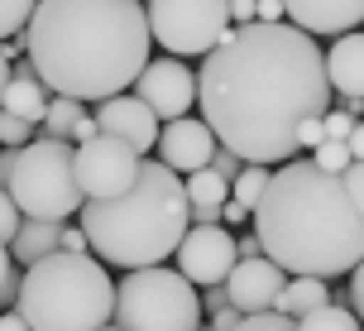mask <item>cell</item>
<instances>
[{
	"label": "cell",
	"mask_w": 364,
	"mask_h": 331,
	"mask_svg": "<svg viewBox=\"0 0 364 331\" xmlns=\"http://www.w3.org/2000/svg\"><path fill=\"white\" fill-rule=\"evenodd\" d=\"M197 106L240 164H288L297 125L331 110L326 53L297 24H240L201 63Z\"/></svg>",
	"instance_id": "1"
},
{
	"label": "cell",
	"mask_w": 364,
	"mask_h": 331,
	"mask_svg": "<svg viewBox=\"0 0 364 331\" xmlns=\"http://www.w3.org/2000/svg\"><path fill=\"white\" fill-rule=\"evenodd\" d=\"M24 48L53 96L110 101L149 68V10L144 0H38Z\"/></svg>",
	"instance_id": "2"
},
{
	"label": "cell",
	"mask_w": 364,
	"mask_h": 331,
	"mask_svg": "<svg viewBox=\"0 0 364 331\" xmlns=\"http://www.w3.org/2000/svg\"><path fill=\"white\" fill-rule=\"evenodd\" d=\"M255 236L288 278H341L364 259V216L346 178L288 159L255 206Z\"/></svg>",
	"instance_id": "3"
},
{
	"label": "cell",
	"mask_w": 364,
	"mask_h": 331,
	"mask_svg": "<svg viewBox=\"0 0 364 331\" xmlns=\"http://www.w3.org/2000/svg\"><path fill=\"white\" fill-rule=\"evenodd\" d=\"M77 216H82L91 255L101 264L125 269V274L164 264L168 255H178L182 236L192 231V202H187L182 173H173L159 159H144V168H139V178L125 197L82 202Z\"/></svg>",
	"instance_id": "4"
},
{
	"label": "cell",
	"mask_w": 364,
	"mask_h": 331,
	"mask_svg": "<svg viewBox=\"0 0 364 331\" xmlns=\"http://www.w3.org/2000/svg\"><path fill=\"white\" fill-rule=\"evenodd\" d=\"M15 312L29 331H101L115 322V283L96 255H53L24 269Z\"/></svg>",
	"instance_id": "5"
},
{
	"label": "cell",
	"mask_w": 364,
	"mask_h": 331,
	"mask_svg": "<svg viewBox=\"0 0 364 331\" xmlns=\"http://www.w3.org/2000/svg\"><path fill=\"white\" fill-rule=\"evenodd\" d=\"M5 192L15 197L19 216L68 226V216H77L87 202L77 187L73 145L68 140H29L24 149H15V164L5 173Z\"/></svg>",
	"instance_id": "6"
},
{
	"label": "cell",
	"mask_w": 364,
	"mask_h": 331,
	"mask_svg": "<svg viewBox=\"0 0 364 331\" xmlns=\"http://www.w3.org/2000/svg\"><path fill=\"white\" fill-rule=\"evenodd\" d=\"M115 327L125 331H201V293L178 269L149 264L115 283Z\"/></svg>",
	"instance_id": "7"
},
{
	"label": "cell",
	"mask_w": 364,
	"mask_h": 331,
	"mask_svg": "<svg viewBox=\"0 0 364 331\" xmlns=\"http://www.w3.org/2000/svg\"><path fill=\"white\" fill-rule=\"evenodd\" d=\"M149 34L168 58H206L230 38V0H149Z\"/></svg>",
	"instance_id": "8"
},
{
	"label": "cell",
	"mask_w": 364,
	"mask_h": 331,
	"mask_svg": "<svg viewBox=\"0 0 364 331\" xmlns=\"http://www.w3.org/2000/svg\"><path fill=\"white\" fill-rule=\"evenodd\" d=\"M73 164H77V187L87 202H110V197H125L139 168H144V154H134L125 140L115 135H96L87 145L73 149Z\"/></svg>",
	"instance_id": "9"
},
{
	"label": "cell",
	"mask_w": 364,
	"mask_h": 331,
	"mask_svg": "<svg viewBox=\"0 0 364 331\" xmlns=\"http://www.w3.org/2000/svg\"><path fill=\"white\" fill-rule=\"evenodd\" d=\"M178 274L197 288H216L230 278V269L240 264V245L225 226H192L178 245Z\"/></svg>",
	"instance_id": "10"
},
{
	"label": "cell",
	"mask_w": 364,
	"mask_h": 331,
	"mask_svg": "<svg viewBox=\"0 0 364 331\" xmlns=\"http://www.w3.org/2000/svg\"><path fill=\"white\" fill-rule=\"evenodd\" d=\"M134 96L159 120H182L187 110L197 106V73L182 58H149V68L134 82Z\"/></svg>",
	"instance_id": "11"
},
{
	"label": "cell",
	"mask_w": 364,
	"mask_h": 331,
	"mask_svg": "<svg viewBox=\"0 0 364 331\" xmlns=\"http://www.w3.org/2000/svg\"><path fill=\"white\" fill-rule=\"evenodd\" d=\"M288 288V274L273 264L269 255H245L225 278V303L235 308L240 317H259L278 308V293Z\"/></svg>",
	"instance_id": "12"
},
{
	"label": "cell",
	"mask_w": 364,
	"mask_h": 331,
	"mask_svg": "<svg viewBox=\"0 0 364 331\" xmlns=\"http://www.w3.org/2000/svg\"><path fill=\"white\" fill-rule=\"evenodd\" d=\"M159 164H168L173 173H197V168H211V154H216V135L206 120H192V115H182V120H164L159 130Z\"/></svg>",
	"instance_id": "13"
},
{
	"label": "cell",
	"mask_w": 364,
	"mask_h": 331,
	"mask_svg": "<svg viewBox=\"0 0 364 331\" xmlns=\"http://www.w3.org/2000/svg\"><path fill=\"white\" fill-rule=\"evenodd\" d=\"M96 125H101V135L125 140L134 154H149V149L159 145L164 120H159V115H154V110H149L134 92H120V96H110V101L96 106Z\"/></svg>",
	"instance_id": "14"
},
{
	"label": "cell",
	"mask_w": 364,
	"mask_h": 331,
	"mask_svg": "<svg viewBox=\"0 0 364 331\" xmlns=\"http://www.w3.org/2000/svg\"><path fill=\"white\" fill-rule=\"evenodd\" d=\"M283 10L311 38H341L355 24H364V0H283Z\"/></svg>",
	"instance_id": "15"
},
{
	"label": "cell",
	"mask_w": 364,
	"mask_h": 331,
	"mask_svg": "<svg viewBox=\"0 0 364 331\" xmlns=\"http://www.w3.org/2000/svg\"><path fill=\"white\" fill-rule=\"evenodd\" d=\"M326 77L346 101H364V29H350L326 48Z\"/></svg>",
	"instance_id": "16"
},
{
	"label": "cell",
	"mask_w": 364,
	"mask_h": 331,
	"mask_svg": "<svg viewBox=\"0 0 364 331\" xmlns=\"http://www.w3.org/2000/svg\"><path fill=\"white\" fill-rule=\"evenodd\" d=\"M48 101H53V92L38 82L34 63L10 68V87H5V106H0V110H10V115H19V120H29V125H43Z\"/></svg>",
	"instance_id": "17"
},
{
	"label": "cell",
	"mask_w": 364,
	"mask_h": 331,
	"mask_svg": "<svg viewBox=\"0 0 364 331\" xmlns=\"http://www.w3.org/2000/svg\"><path fill=\"white\" fill-rule=\"evenodd\" d=\"M53 250H63V226H53V221H29V226H19V236L10 240V259H19L24 269H29L34 259L53 255Z\"/></svg>",
	"instance_id": "18"
},
{
	"label": "cell",
	"mask_w": 364,
	"mask_h": 331,
	"mask_svg": "<svg viewBox=\"0 0 364 331\" xmlns=\"http://www.w3.org/2000/svg\"><path fill=\"white\" fill-rule=\"evenodd\" d=\"M331 303V288H326V278H288V288L278 293V308L273 312H283V317H307L316 312V308H326Z\"/></svg>",
	"instance_id": "19"
},
{
	"label": "cell",
	"mask_w": 364,
	"mask_h": 331,
	"mask_svg": "<svg viewBox=\"0 0 364 331\" xmlns=\"http://www.w3.org/2000/svg\"><path fill=\"white\" fill-rule=\"evenodd\" d=\"M182 187H187V202H192V206H225V202H230V178H220L216 168H197V173H187Z\"/></svg>",
	"instance_id": "20"
},
{
	"label": "cell",
	"mask_w": 364,
	"mask_h": 331,
	"mask_svg": "<svg viewBox=\"0 0 364 331\" xmlns=\"http://www.w3.org/2000/svg\"><path fill=\"white\" fill-rule=\"evenodd\" d=\"M82 115H87L82 101H73V96H53V101H48V115H43V140H73V130H77Z\"/></svg>",
	"instance_id": "21"
},
{
	"label": "cell",
	"mask_w": 364,
	"mask_h": 331,
	"mask_svg": "<svg viewBox=\"0 0 364 331\" xmlns=\"http://www.w3.org/2000/svg\"><path fill=\"white\" fill-rule=\"evenodd\" d=\"M269 178H273V173L264 164H245L235 178H230V202H240V206H250V211H255L259 197H264V187H269Z\"/></svg>",
	"instance_id": "22"
},
{
	"label": "cell",
	"mask_w": 364,
	"mask_h": 331,
	"mask_svg": "<svg viewBox=\"0 0 364 331\" xmlns=\"http://www.w3.org/2000/svg\"><path fill=\"white\" fill-rule=\"evenodd\" d=\"M297 331H360V317L346 312V308H336V303H326V308H316V312L297 317Z\"/></svg>",
	"instance_id": "23"
},
{
	"label": "cell",
	"mask_w": 364,
	"mask_h": 331,
	"mask_svg": "<svg viewBox=\"0 0 364 331\" xmlns=\"http://www.w3.org/2000/svg\"><path fill=\"white\" fill-rule=\"evenodd\" d=\"M38 0H0V43L15 38L19 29H29V15H34Z\"/></svg>",
	"instance_id": "24"
},
{
	"label": "cell",
	"mask_w": 364,
	"mask_h": 331,
	"mask_svg": "<svg viewBox=\"0 0 364 331\" xmlns=\"http://www.w3.org/2000/svg\"><path fill=\"white\" fill-rule=\"evenodd\" d=\"M311 164H316V168H326V173H336V178H341V173H346V168L355 164V159H350V145H346V140H321V145L311 149Z\"/></svg>",
	"instance_id": "25"
},
{
	"label": "cell",
	"mask_w": 364,
	"mask_h": 331,
	"mask_svg": "<svg viewBox=\"0 0 364 331\" xmlns=\"http://www.w3.org/2000/svg\"><path fill=\"white\" fill-rule=\"evenodd\" d=\"M29 140H34V125L19 120V115H10V110H0V145L5 149H24Z\"/></svg>",
	"instance_id": "26"
},
{
	"label": "cell",
	"mask_w": 364,
	"mask_h": 331,
	"mask_svg": "<svg viewBox=\"0 0 364 331\" xmlns=\"http://www.w3.org/2000/svg\"><path fill=\"white\" fill-rule=\"evenodd\" d=\"M19 226H24V216H19V206H15V197L0 187V245H10V240L19 236Z\"/></svg>",
	"instance_id": "27"
},
{
	"label": "cell",
	"mask_w": 364,
	"mask_h": 331,
	"mask_svg": "<svg viewBox=\"0 0 364 331\" xmlns=\"http://www.w3.org/2000/svg\"><path fill=\"white\" fill-rule=\"evenodd\" d=\"M235 331H297V322L283 312H259V317H240Z\"/></svg>",
	"instance_id": "28"
},
{
	"label": "cell",
	"mask_w": 364,
	"mask_h": 331,
	"mask_svg": "<svg viewBox=\"0 0 364 331\" xmlns=\"http://www.w3.org/2000/svg\"><path fill=\"white\" fill-rule=\"evenodd\" d=\"M355 120H360V115H350L346 106H336V110H326V115H321V130H326V140H350Z\"/></svg>",
	"instance_id": "29"
},
{
	"label": "cell",
	"mask_w": 364,
	"mask_h": 331,
	"mask_svg": "<svg viewBox=\"0 0 364 331\" xmlns=\"http://www.w3.org/2000/svg\"><path fill=\"white\" fill-rule=\"evenodd\" d=\"M341 178H346V192H350V202L360 206V216H364V159H360V164H350L346 173H341Z\"/></svg>",
	"instance_id": "30"
},
{
	"label": "cell",
	"mask_w": 364,
	"mask_h": 331,
	"mask_svg": "<svg viewBox=\"0 0 364 331\" xmlns=\"http://www.w3.org/2000/svg\"><path fill=\"white\" fill-rule=\"evenodd\" d=\"M350 308H355V317L364 322V259L350 269Z\"/></svg>",
	"instance_id": "31"
},
{
	"label": "cell",
	"mask_w": 364,
	"mask_h": 331,
	"mask_svg": "<svg viewBox=\"0 0 364 331\" xmlns=\"http://www.w3.org/2000/svg\"><path fill=\"white\" fill-rule=\"evenodd\" d=\"M63 250H68V255H91L87 231H82V226H63Z\"/></svg>",
	"instance_id": "32"
},
{
	"label": "cell",
	"mask_w": 364,
	"mask_h": 331,
	"mask_svg": "<svg viewBox=\"0 0 364 331\" xmlns=\"http://www.w3.org/2000/svg\"><path fill=\"white\" fill-rule=\"evenodd\" d=\"M321 140H326L321 120H302V125H297V149H316Z\"/></svg>",
	"instance_id": "33"
},
{
	"label": "cell",
	"mask_w": 364,
	"mask_h": 331,
	"mask_svg": "<svg viewBox=\"0 0 364 331\" xmlns=\"http://www.w3.org/2000/svg\"><path fill=\"white\" fill-rule=\"evenodd\" d=\"M259 19V0H230V24H255Z\"/></svg>",
	"instance_id": "34"
},
{
	"label": "cell",
	"mask_w": 364,
	"mask_h": 331,
	"mask_svg": "<svg viewBox=\"0 0 364 331\" xmlns=\"http://www.w3.org/2000/svg\"><path fill=\"white\" fill-rule=\"evenodd\" d=\"M211 168H216L220 178H235V173H240L245 164H240V159L230 154V149H216V154H211Z\"/></svg>",
	"instance_id": "35"
},
{
	"label": "cell",
	"mask_w": 364,
	"mask_h": 331,
	"mask_svg": "<svg viewBox=\"0 0 364 331\" xmlns=\"http://www.w3.org/2000/svg\"><path fill=\"white\" fill-rule=\"evenodd\" d=\"M288 10H283V0H259V19L255 24H283Z\"/></svg>",
	"instance_id": "36"
},
{
	"label": "cell",
	"mask_w": 364,
	"mask_h": 331,
	"mask_svg": "<svg viewBox=\"0 0 364 331\" xmlns=\"http://www.w3.org/2000/svg\"><path fill=\"white\" fill-rule=\"evenodd\" d=\"M220 221H225V226H245V221H255V211L240 206V202H225V206H220Z\"/></svg>",
	"instance_id": "37"
},
{
	"label": "cell",
	"mask_w": 364,
	"mask_h": 331,
	"mask_svg": "<svg viewBox=\"0 0 364 331\" xmlns=\"http://www.w3.org/2000/svg\"><path fill=\"white\" fill-rule=\"evenodd\" d=\"M235 327H240V312L230 308V303H225L220 312H211V331H235Z\"/></svg>",
	"instance_id": "38"
},
{
	"label": "cell",
	"mask_w": 364,
	"mask_h": 331,
	"mask_svg": "<svg viewBox=\"0 0 364 331\" xmlns=\"http://www.w3.org/2000/svg\"><path fill=\"white\" fill-rule=\"evenodd\" d=\"M96 135H101L96 115H82V120H77V130H73V140H77V145H87V140H96Z\"/></svg>",
	"instance_id": "39"
},
{
	"label": "cell",
	"mask_w": 364,
	"mask_h": 331,
	"mask_svg": "<svg viewBox=\"0 0 364 331\" xmlns=\"http://www.w3.org/2000/svg\"><path fill=\"white\" fill-rule=\"evenodd\" d=\"M346 145H350V159L360 164V159H364V120H355V130H350V140H346Z\"/></svg>",
	"instance_id": "40"
},
{
	"label": "cell",
	"mask_w": 364,
	"mask_h": 331,
	"mask_svg": "<svg viewBox=\"0 0 364 331\" xmlns=\"http://www.w3.org/2000/svg\"><path fill=\"white\" fill-rule=\"evenodd\" d=\"M201 308H211V312H220V308H225V283H216V288H206V298H201Z\"/></svg>",
	"instance_id": "41"
},
{
	"label": "cell",
	"mask_w": 364,
	"mask_h": 331,
	"mask_svg": "<svg viewBox=\"0 0 364 331\" xmlns=\"http://www.w3.org/2000/svg\"><path fill=\"white\" fill-rule=\"evenodd\" d=\"M0 331H29V322H24V317L10 308V312H0Z\"/></svg>",
	"instance_id": "42"
},
{
	"label": "cell",
	"mask_w": 364,
	"mask_h": 331,
	"mask_svg": "<svg viewBox=\"0 0 364 331\" xmlns=\"http://www.w3.org/2000/svg\"><path fill=\"white\" fill-rule=\"evenodd\" d=\"M235 245H240V259H245V255H264V245H259V236H240Z\"/></svg>",
	"instance_id": "43"
},
{
	"label": "cell",
	"mask_w": 364,
	"mask_h": 331,
	"mask_svg": "<svg viewBox=\"0 0 364 331\" xmlns=\"http://www.w3.org/2000/svg\"><path fill=\"white\" fill-rule=\"evenodd\" d=\"M19 53H24V43H19V38H5V43H0V58H5V63H15Z\"/></svg>",
	"instance_id": "44"
},
{
	"label": "cell",
	"mask_w": 364,
	"mask_h": 331,
	"mask_svg": "<svg viewBox=\"0 0 364 331\" xmlns=\"http://www.w3.org/2000/svg\"><path fill=\"white\" fill-rule=\"evenodd\" d=\"M10 264H15V259H10V245H0V288H5V278L15 274V269H10Z\"/></svg>",
	"instance_id": "45"
},
{
	"label": "cell",
	"mask_w": 364,
	"mask_h": 331,
	"mask_svg": "<svg viewBox=\"0 0 364 331\" xmlns=\"http://www.w3.org/2000/svg\"><path fill=\"white\" fill-rule=\"evenodd\" d=\"M5 87H10V63L0 58V106H5Z\"/></svg>",
	"instance_id": "46"
},
{
	"label": "cell",
	"mask_w": 364,
	"mask_h": 331,
	"mask_svg": "<svg viewBox=\"0 0 364 331\" xmlns=\"http://www.w3.org/2000/svg\"><path fill=\"white\" fill-rule=\"evenodd\" d=\"M101 331H125V327H115V322H110V327H101Z\"/></svg>",
	"instance_id": "47"
}]
</instances>
